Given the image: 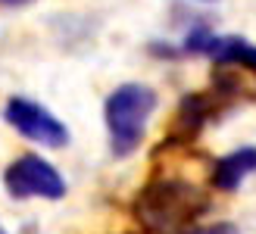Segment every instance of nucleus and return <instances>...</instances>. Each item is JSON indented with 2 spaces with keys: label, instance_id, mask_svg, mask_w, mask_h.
Listing matches in <instances>:
<instances>
[{
  "label": "nucleus",
  "instance_id": "nucleus-6",
  "mask_svg": "<svg viewBox=\"0 0 256 234\" xmlns=\"http://www.w3.org/2000/svg\"><path fill=\"white\" fill-rule=\"evenodd\" d=\"M256 172V147H238L212 162L210 184L216 190H238L240 181Z\"/></svg>",
  "mask_w": 256,
  "mask_h": 234
},
{
  "label": "nucleus",
  "instance_id": "nucleus-7",
  "mask_svg": "<svg viewBox=\"0 0 256 234\" xmlns=\"http://www.w3.org/2000/svg\"><path fill=\"white\" fill-rule=\"evenodd\" d=\"M206 56L216 66H240V69L256 72V44L244 41V38H238V34H216L210 50H206Z\"/></svg>",
  "mask_w": 256,
  "mask_h": 234
},
{
  "label": "nucleus",
  "instance_id": "nucleus-9",
  "mask_svg": "<svg viewBox=\"0 0 256 234\" xmlns=\"http://www.w3.org/2000/svg\"><path fill=\"white\" fill-rule=\"evenodd\" d=\"M0 4H4V6H28V4H34V0H0Z\"/></svg>",
  "mask_w": 256,
  "mask_h": 234
},
{
  "label": "nucleus",
  "instance_id": "nucleus-12",
  "mask_svg": "<svg viewBox=\"0 0 256 234\" xmlns=\"http://www.w3.org/2000/svg\"><path fill=\"white\" fill-rule=\"evenodd\" d=\"M206 4H210V0H206Z\"/></svg>",
  "mask_w": 256,
  "mask_h": 234
},
{
  "label": "nucleus",
  "instance_id": "nucleus-3",
  "mask_svg": "<svg viewBox=\"0 0 256 234\" xmlns=\"http://www.w3.org/2000/svg\"><path fill=\"white\" fill-rule=\"evenodd\" d=\"M4 188L12 200H28V197L60 200V197H66V181L56 172V166H50L38 153H25L6 166Z\"/></svg>",
  "mask_w": 256,
  "mask_h": 234
},
{
  "label": "nucleus",
  "instance_id": "nucleus-11",
  "mask_svg": "<svg viewBox=\"0 0 256 234\" xmlns=\"http://www.w3.org/2000/svg\"><path fill=\"white\" fill-rule=\"evenodd\" d=\"M128 234H138V231H128Z\"/></svg>",
  "mask_w": 256,
  "mask_h": 234
},
{
  "label": "nucleus",
  "instance_id": "nucleus-1",
  "mask_svg": "<svg viewBox=\"0 0 256 234\" xmlns=\"http://www.w3.org/2000/svg\"><path fill=\"white\" fill-rule=\"evenodd\" d=\"M206 210V190L197 181L175 172L153 175L134 197V216L147 234H184L197 225V218Z\"/></svg>",
  "mask_w": 256,
  "mask_h": 234
},
{
  "label": "nucleus",
  "instance_id": "nucleus-2",
  "mask_svg": "<svg viewBox=\"0 0 256 234\" xmlns=\"http://www.w3.org/2000/svg\"><path fill=\"white\" fill-rule=\"evenodd\" d=\"M153 110H156V90L140 82H125L106 97L104 122L110 134V150L116 160H125L140 147Z\"/></svg>",
  "mask_w": 256,
  "mask_h": 234
},
{
  "label": "nucleus",
  "instance_id": "nucleus-4",
  "mask_svg": "<svg viewBox=\"0 0 256 234\" xmlns=\"http://www.w3.org/2000/svg\"><path fill=\"white\" fill-rule=\"evenodd\" d=\"M4 119H6L10 128H16L22 138H28L41 147L60 150V147L69 144V128L47 106H41V103H34L28 97H10L6 106H4Z\"/></svg>",
  "mask_w": 256,
  "mask_h": 234
},
{
  "label": "nucleus",
  "instance_id": "nucleus-10",
  "mask_svg": "<svg viewBox=\"0 0 256 234\" xmlns=\"http://www.w3.org/2000/svg\"><path fill=\"white\" fill-rule=\"evenodd\" d=\"M0 234H6V231H4V228H0Z\"/></svg>",
  "mask_w": 256,
  "mask_h": 234
},
{
  "label": "nucleus",
  "instance_id": "nucleus-5",
  "mask_svg": "<svg viewBox=\"0 0 256 234\" xmlns=\"http://www.w3.org/2000/svg\"><path fill=\"white\" fill-rule=\"evenodd\" d=\"M219 100H216L210 90L206 94H188L182 97L178 103V110L172 116V125H169V138H166L162 147H188L190 140H194L203 125H206L212 116H219Z\"/></svg>",
  "mask_w": 256,
  "mask_h": 234
},
{
  "label": "nucleus",
  "instance_id": "nucleus-8",
  "mask_svg": "<svg viewBox=\"0 0 256 234\" xmlns=\"http://www.w3.org/2000/svg\"><path fill=\"white\" fill-rule=\"evenodd\" d=\"M184 234H238V228L228 225V222H222V225H210V228H190Z\"/></svg>",
  "mask_w": 256,
  "mask_h": 234
}]
</instances>
